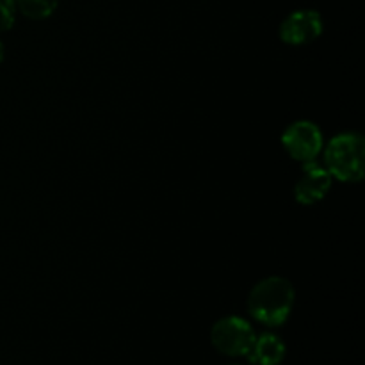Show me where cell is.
Returning <instances> with one entry per match:
<instances>
[{
    "instance_id": "6da1fadb",
    "label": "cell",
    "mask_w": 365,
    "mask_h": 365,
    "mask_svg": "<svg viewBox=\"0 0 365 365\" xmlns=\"http://www.w3.org/2000/svg\"><path fill=\"white\" fill-rule=\"evenodd\" d=\"M296 302V289L287 278L267 277L253 285L248 294V312L269 328L282 327L289 319Z\"/></svg>"
},
{
    "instance_id": "7a4b0ae2",
    "label": "cell",
    "mask_w": 365,
    "mask_h": 365,
    "mask_svg": "<svg viewBox=\"0 0 365 365\" xmlns=\"http://www.w3.org/2000/svg\"><path fill=\"white\" fill-rule=\"evenodd\" d=\"M323 166L341 182H362L365 175V139L360 132L348 130L334 135L323 146Z\"/></svg>"
},
{
    "instance_id": "3957f363",
    "label": "cell",
    "mask_w": 365,
    "mask_h": 365,
    "mask_svg": "<svg viewBox=\"0 0 365 365\" xmlns=\"http://www.w3.org/2000/svg\"><path fill=\"white\" fill-rule=\"evenodd\" d=\"M257 334L250 321L239 316H227L216 321L210 330V342L227 356H248Z\"/></svg>"
},
{
    "instance_id": "277c9868",
    "label": "cell",
    "mask_w": 365,
    "mask_h": 365,
    "mask_svg": "<svg viewBox=\"0 0 365 365\" xmlns=\"http://www.w3.org/2000/svg\"><path fill=\"white\" fill-rule=\"evenodd\" d=\"M282 145L296 163L317 160L324 146V135L319 125L310 120H298L289 125L282 134Z\"/></svg>"
},
{
    "instance_id": "5b68a950",
    "label": "cell",
    "mask_w": 365,
    "mask_h": 365,
    "mask_svg": "<svg viewBox=\"0 0 365 365\" xmlns=\"http://www.w3.org/2000/svg\"><path fill=\"white\" fill-rule=\"evenodd\" d=\"M324 31V21L319 11L298 9L292 11L280 25V39L285 45L303 46L316 41Z\"/></svg>"
},
{
    "instance_id": "8992f818",
    "label": "cell",
    "mask_w": 365,
    "mask_h": 365,
    "mask_svg": "<svg viewBox=\"0 0 365 365\" xmlns=\"http://www.w3.org/2000/svg\"><path fill=\"white\" fill-rule=\"evenodd\" d=\"M334 177L319 160H310L302 166V177L294 185V200L299 205H316L330 192Z\"/></svg>"
},
{
    "instance_id": "52a82bcc",
    "label": "cell",
    "mask_w": 365,
    "mask_h": 365,
    "mask_svg": "<svg viewBox=\"0 0 365 365\" xmlns=\"http://www.w3.org/2000/svg\"><path fill=\"white\" fill-rule=\"evenodd\" d=\"M287 355L285 342L277 334L266 331L262 335H257L253 348L250 349L248 356L253 365H280Z\"/></svg>"
},
{
    "instance_id": "ba28073f",
    "label": "cell",
    "mask_w": 365,
    "mask_h": 365,
    "mask_svg": "<svg viewBox=\"0 0 365 365\" xmlns=\"http://www.w3.org/2000/svg\"><path fill=\"white\" fill-rule=\"evenodd\" d=\"M18 13L31 20H45L56 13L59 0H14Z\"/></svg>"
},
{
    "instance_id": "9c48e42d",
    "label": "cell",
    "mask_w": 365,
    "mask_h": 365,
    "mask_svg": "<svg viewBox=\"0 0 365 365\" xmlns=\"http://www.w3.org/2000/svg\"><path fill=\"white\" fill-rule=\"evenodd\" d=\"M16 13L14 0H0V34L13 27Z\"/></svg>"
},
{
    "instance_id": "30bf717a",
    "label": "cell",
    "mask_w": 365,
    "mask_h": 365,
    "mask_svg": "<svg viewBox=\"0 0 365 365\" xmlns=\"http://www.w3.org/2000/svg\"><path fill=\"white\" fill-rule=\"evenodd\" d=\"M4 61V45H2V41H0V63H2Z\"/></svg>"
}]
</instances>
